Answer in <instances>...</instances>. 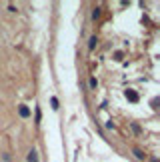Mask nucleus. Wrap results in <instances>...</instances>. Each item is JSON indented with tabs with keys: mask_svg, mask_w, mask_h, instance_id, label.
Listing matches in <instances>:
<instances>
[{
	"mask_svg": "<svg viewBox=\"0 0 160 162\" xmlns=\"http://www.w3.org/2000/svg\"><path fill=\"white\" fill-rule=\"evenodd\" d=\"M132 154H134L138 160H146V154L142 152V150H138V148H132Z\"/></svg>",
	"mask_w": 160,
	"mask_h": 162,
	"instance_id": "obj_1",
	"label": "nucleus"
},
{
	"mask_svg": "<svg viewBox=\"0 0 160 162\" xmlns=\"http://www.w3.org/2000/svg\"><path fill=\"white\" fill-rule=\"evenodd\" d=\"M28 162H40L38 160V152H36V150H30V152H28Z\"/></svg>",
	"mask_w": 160,
	"mask_h": 162,
	"instance_id": "obj_2",
	"label": "nucleus"
},
{
	"mask_svg": "<svg viewBox=\"0 0 160 162\" xmlns=\"http://www.w3.org/2000/svg\"><path fill=\"white\" fill-rule=\"evenodd\" d=\"M18 112H20V116H22V118H28V116H30V110L26 108V106H20Z\"/></svg>",
	"mask_w": 160,
	"mask_h": 162,
	"instance_id": "obj_3",
	"label": "nucleus"
},
{
	"mask_svg": "<svg viewBox=\"0 0 160 162\" xmlns=\"http://www.w3.org/2000/svg\"><path fill=\"white\" fill-rule=\"evenodd\" d=\"M96 42H98V38H96V36H92V38H90V42H88V48H90V50H94V48H96Z\"/></svg>",
	"mask_w": 160,
	"mask_h": 162,
	"instance_id": "obj_4",
	"label": "nucleus"
},
{
	"mask_svg": "<svg viewBox=\"0 0 160 162\" xmlns=\"http://www.w3.org/2000/svg\"><path fill=\"white\" fill-rule=\"evenodd\" d=\"M98 18H100V6H96L92 10V20H98Z\"/></svg>",
	"mask_w": 160,
	"mask_h": 162,
	"instance_id": "obj_5",
	"label": "nucleus"
},
{
	"mask_svg": "<svg viewBox=\"0 0 160 162\" xmlns=\"http://www.w3.org/2000/svg\"><path fill=\"white\" fill-rule=\"evenodd\" d=\"M88 84H90V88H92V90H94V88H96V84H98V82H96V78H94V76H90V80H88Z\"/></svg>",
	"mask_w": 160,
	"mask_h": 162,
	"instance_id": "obj_6",
	"label": "nucleus"
},
{
	"mask_svg": "<svg viewBox=\"0 0 160 162\" xmlns=\"http://www.w3.org/2000/svg\"><path fill=\"white\" fill-rule=\"evenodd\" d=\"M50 104H52V108L56 110L58 108V98H56V96H52V100H50Z\"/></svg>",
	"mask_w": 160,
	"mask_h": 162,
	"instance_id": "obj_7",
	"label": "nucleus"
},
{
	"mask_svg": "<svg viewBox=\"0 0 160 162\" xmlns=\"http://www.w3.org/2000/svg\"><path fill=\"white\" fill-rule=\"evenodd\" d=\"M128 98H130L132 102H136V100H138V94H134V92H128Z\"/></svg>",
	"mask_w": 160,
	"mask_h": 162,
	"instance_id": "obj_8",
	"label": "nucleus"
},
{
	"mask_svg": "<svg viewBox=\"0 0 160 162\" xmlns=\"http://www.w3.org/2000/svg\"><path fill=\"white\" fill-rule=\"evenodd\" d=\"M40 118H42V114H40V108H36V122H40Z\"/></svg>",
	"mask_w": 160,
	"mask_h": 162,
	"instance_id": "obj_9",
	"label": "nucleus"
},
{
	"mask_svg": "<svg viewBox=\"0 0 160 162\" xmlns=\"http://www.w3.org/2000/svg\"><path fill=\"white\" fill-rule=\"evenodd\" d=\"M8 10H10V12H16V10H18V8H16L14 4H8Z\"/></svg>",
	"mask_w": 160,
	"mask_h": 162,
	"instance_id": "obj_10",
	"label": "nucleus"
}]
</instances>
